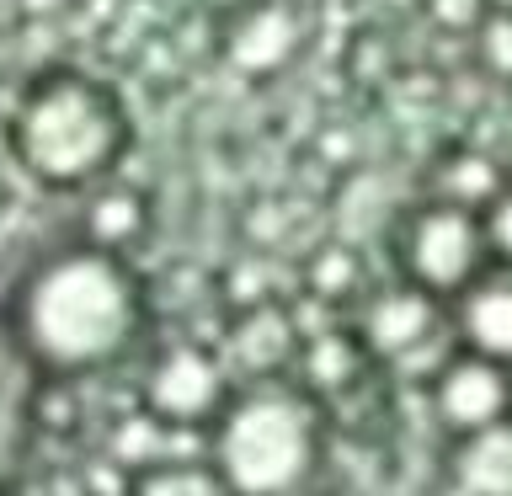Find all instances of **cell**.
I'll list each match as a JSON object with an SVG mask.
<instances>
[{
	"mask_svg": "<svg viewBox=\"0 0 512 496\" xmlns=\"http://www.w3.org/2000/svg\"><path fill=\"white\" fill-rule=\"evenodd\" d=\"M299 347H304V336L294 326V315L278 299H262V304H240L219 358H224V368L230 363L246 368L256 384V379H283V368L299 363Z\"/></svg>",
	"mask_w": 512,
	"mask_h": 496,
	"instance_id": "obj_9",
	"label": "cell"
},
{
	"mask_svg": "<svg viewBox=\"0 0 512 496\" xmlns=\"http://www.w3.org/2000/svg\"><path fill=\"white\" fill-rule=\"evenodd\" d=\"M304 283L320 299H358L363 294V256L347 246V240H326L310 262H304Z\"/></svg>",
	"mask_w": 512,
	"mask_h": 496,
	"instance_id": "obj_13",
	"label": "cell"
},
{
	"mask_svg": "<svg viewBox=\"0 0 512 496\" xmlns=\"http://www.w3.org/2000/svg\"><path fill=\"white\" fill-rule=\"evenodd\" d=\"M230 368L208 342H182L160 347L144 374V411L166 427H214V416L230 406Z\"/></svg>",
	"mask_w": 512,
	"mask_h": 496,
	"instance_id": "obj_5",
	"label": "cell"
},
{
	"mask_svg": "<svg viewBox=\"0 0 512 496\" xmlns=\"http://www.w3.org/2000/svg\"><path fill=\"white\" fill-rule=\"evenodd\" d=\"M32 406H38V374L22 358V347L11 342L6 320H0V491L22 459L27 427H32Z\"/></svg>",
	"mask_w": 512,
	"mask_h": 496,
	"instance_id": "obj_11",
	"label": "cell"
},
{
	"mask_svg": "<svg viewBox=\"0 0 512 496\" xmlns=\"http://www.w3.org/2000/svg\"><path fill=\"white\" fill-rule=\"evenodd\" d=\"M432 416L448 438H470L512 416V368L454 347L432 368Z\"/></svg>",
	"mask_w": 512,
	"mask_h": 496,
	"instance_id": "obj_6",
	"label": "cell"
},
{
	"mask_svg": "<svg viewBox=\"0 0 512 496\" xmlns=\"http://www.w3.org/2000/svg\"><path fill=\"white\" fill-rule=\"evenodd\" d=\"M395 267L400 278L416 283L422 294L454 304L480 272L491 267L486 224L480 208L443 203V198H416L406 214L395 219Z\"/></svg>",
	"mask_w": 512,
	"mask_h": 496,
	"instance_id": "obj_4",
	"label": "cell"
},
{
	"mask_svg": "<svg viewBox=\"0 0 512 496\" xmlns=\"http://www.w3.org/2000/svg\"><path fill=\"white\" fill-rule=\"evenodd\" d=\"M480 224H486V246L496 267H512V166L496 182V192L480 203Z\"/></svg>",
	"mask_w": 512,
	"mask_h": 496,
	"instance_id": "obj_14",
	"label": "cell"
},
{
	"mask_svg": "<svg viewBox=\"0 0 512 496\" xmlns=\"http://www.w3.org/2000/svg\"><path fill=\"white\" fill-rule=\"evenodd\" d=\"M448 326V315H443V299H432L422 294L416 283L406 278H395V283H384V288H368L363 304H358V342L368 358H379V363H406L416 358L432 336H438Z\"/></svg>",
	"mask_w": 512,
	"mask_h": 496,
	"instance_id": "obj_7",
	"label": "cell"
},
{
	"mask_svg": "<svg viewBox=\"0 0 512 496\" xmlns=\"http://www.w3.org/2000/svg\"><path fill=\"white\" fill-rule=\"evenodd\" d=\"M128 496H230V486L219 480V470L208 459H160V464H144L128 480Z\"/></svg>",
	"mask_w": 512,
	"mask_h": 496,
	"instance_id": "obj_12",
	"label": "cell"
},
{
	"mask_svg": "<svg viewBox=\"0 0 512 496\" xmlns=\"http://www.w3.org/2000/svg\"><path fill=\"white\" fill-rule=\"evenodd\" d=\"M448 326H454L464 352L512 368V267L491 262L480 272V278L448 304Z\"/></svg>",
	"mask_w": 512,
	"mask_h": 496,
	"instance_id": "obj_8",
	"label": "cell"
},
{
	"mask_svg": "<svg viewBox=\"0 0 512 496\" xmlns=\"http://www.w3.org/2000/svg\"><path fill=\"white\" fill-rule=\"evenodd\" d=\"M128 139H134V128H128L118 91L75 70L32 80L11 123V144L22 166L48 187L102 182L123 160Z\"/></svg>",
	"mask_w": 512,
	"mask_h": 496,
	"instance_id": "obj_3",
	"label": "cell"
},
{
	"mask_svg": "<svg viewBox=\"0 0 512 496\" xmlns=\"http://www.w3.org/2000/svg\"><path fill=\"white\" fill-rule=\"evenodd\" d=\"M448 486L454 496H512V416L470 432V438H454Z\"/></svg>",
	"mask_w": 512,
	"mask_h": 496,
	"instance_id": "obj_10",
	"label": "cell"
},
{
	"mask_svg": "<svg viewBox=\"0 0 512 496\" xmlns=\"http://www.w3.org/2000/svg\"><path fill=\"white\" fill-rule=\"evenodd\" d=\"M150 294L123 251L64 246L38 262L16 288L6 331L38 379H86L134 352Z\"/></svg>",
	"mask_w": 512,
	"mask_h": 496,
	"instance_id": "obj_1",
	"label": "cell"
},
{
	"mask_svg": "<svg viewBox=\"0 0 512 496\" xmlns=\"http://www.w3.org/2000/svg\"><path fill=\"white\" fill-rule=\"evenodd\" d=\"M208 464L230 496H299L320 464V406L288 379H256L208 427Z\"/></svg>",
	"mask_w": 512,
	"mask_h": 496,
	"instance_id": "obj_2",
	"label": "cell"
}]
</instances>
